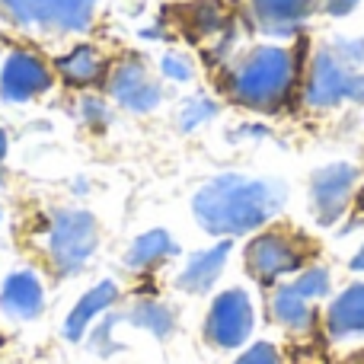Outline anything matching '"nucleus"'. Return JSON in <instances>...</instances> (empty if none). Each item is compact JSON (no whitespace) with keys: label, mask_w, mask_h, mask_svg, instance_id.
<instances>
[{"label":"nucleus","mask_w":364,"mask_h":364,"mask_svg":"<svg viewBox=\"0 0 364 364\" xmlns=\"http://www.w3.org/2000/svg\"><path fill=\"white\" fill-rule=\"evenodd\" d=\"M83 119L90 122V125H102V122L109 119V109H106V102H100V100H93V96H90V100H83Z\"/></svg>","instance_id":"nucleus-25"},{"label":"nucleus","mask_w":364,"mask_h":364,"mask_svg":"<svg viewBox=\"0 0 364 364\" xmlns=\"http://www.w3.org/2000/svg\"><path fill=\"white\" fill-rule=\"evenodd\" d=\"M355 4H358V0H329V4H326V10L333 13V16H342V13H348Z\"/></svg>","instance_id":"nucleus-26"},{"label":"nucleus","mask_w":364,"mask_h":364,"mask_svg":"<svg viewBox=\"0 0 364 364\" xmlns=\"http://www.w3.org/2000/svg\"><path fill=\"white\" fill-rule=\"evenodd\" d=\"M186 16H188V29L195 36H211V32H218L224 26V13H220L218 0H198V4H192L186 10Z\"/></svg>","instance_id":"nucleus-20"},{"label":"nucleus","mask_w":364,"mask_h":364,"mask_svg":"<svg viewBox=\"0 0 364 364\" xmlns=\"http://www.w3.org/2000/svg\"><path fill=\"white\" fill-rule=\"evenodd\" d=\"M58 70H61V77L70 83H93V80H100V74H102V58L96 55V48H90V45H77L74 51H68V55L58 61Z\"/></svg>","instance_id":"nucleus-18"},{"label":"nucleus","mask_w":364,"mask_h":364,"mask_svg":"<svg viewBox=\"0 0 364 364\" xmlns=\"http://www.w3.org/2000/svg\"><path fill=\"white\" fill-rule=\"evenodd\" d=\"M214 112H218V109H214V102H208V100H201V96H195V100H188L186 109H182L179 125L186 128V132H192V128H198L201 122L211 119Z\"/></svg>","instance_id":"nucleus-22"},{"label":"nucleus","mask_w":364,"mask_h":364,"mask_svg":"<svg viewBox=\"0 0 364 364\" xmlns=\"http://www.w3.org/2000/svg\"><path fill=\"white\" fill-rule=\"evenodd\" d=\"M173 252H176V243L170 240V233L151 230V233H144V237L134 240L132 250H128V256H125V262H128V269H147V265L173 256Z\"/></svg>","instance_id":"nucleus-17"},{"label":"nucleus","mask_w":364,"mask_h":364,"mask_svg":"<svg viewBox=\"0 0 364 364\" xmlns=\"http://www.w3.org/2000/svg\"><path fill=\"white\" fill-rule=\"evenodd\" d=\"M342 100L364 102V74H355L348 61L336 51H320L307 77L310 106H333Z\"/></svg>","instance_id":"nucleus-4"},{"label":"nucleus","mask_w":364,"mask_h":364,"mask_svg":"<svg viewBox=\"0 0 364 364\" xmlns=\"http://www.w3.org/2000/svg\"><path fill=\"white\" fill-rule=\"evenodd\" d=\"M252 333V304L246 291L233 288L214 297L211 310H208L205 336L218 348H240Z\"/></svg>","instance_id":"nucleus-5"},{"label":"nucleus","mask_w":364,"mask_h":364,"mask_svg":"<svg viewBox=\"0 0 364 364\" xmlns=\"http://www.w3.org/2000/svg\"><path fill=\"white\" fill-rule=\"evenodd\" d=\"M160 68H164V74L173 77V80H188V77H192V64L182 61V58H176V55H166Z\"/></svg>","instance_id":"nucleus-24"},{"label":"nucleus","mask_w":364,"mask_h":364,"mask_svg":"<svg viewBox=\"0 0 364 364\" xmlns=\"http://www.w3.org/2000/svg\"><path fill=\"white\" fill-rule=\"evenodd\" d=\"M128 320L134 323V326H141V329H147V333H154V336H170L173 333V310L166 307V304H157V301H144V304H138V307L128 314Z\"/></svg>","instance_id":"nucleus-19"},{"label":"nucleus","mask_w":364,"mask_h":364,"mask_svg":"<svg viewBox=\"0 0 364 364\" xmlns=\"http://www.w3.org/2000/svg\"><path fill=\"white\" fill-rule=\"evenodd\" d=\"M294 291L304 297V301H316V297L329 294V272L320 269V265H314V269H307L294 282Z\"/></svg>","instance_id":"nucleus-21"},{"label":"nucleus","mask_w":364,"mask_h":364,"mask_svg":"<svg viewBox=\"0 0 364 364\" xmlns=\"http://www.w3.org/2000/svg\"><path fill=\"white\" fill-rule=\"evenodd\" d=\"M352 269H355V272H364V246L358 250V256L352 259Z\"/></svg>","instance_id":"nucleus-27"},{"label":"nucleus","mask_w":364,"mask_h":364,"mask_svg":"<svg viewBox=\"0 0 364 364\" xmlns=\"http://www.w3.org/2000/svg\"><path fill=\"white\" fill-rule=\"evenodd\" d=\"M51 87V70L45 68V61L29 51H13L4 61L0 70V96L10 102H26L32 96L45 93Z\"/></svg>","instance_id":"nucleus-9"},{"label":"nucleus","mask_w":364,"mask_h":364,"mask_svg":"<svg viewBox=\"0 0 364 364\" xmlns=\"http://www.w3.org/2000/svg\"><path fill=\"white\" fill-rule=\"evenodd\" d=\"M326 323H329V333H333L336 339L364 333V284H352V288H346L333 304H329Z\"/></svg>","instance_id":"nucleus-13"},{"label":"nucleus","mask_w":364,"mask_h":364,"mask_svg":"<svg viewBox=\"0 0 364 364\" xmlns=\"http://www.w3.org/2000/svg\"><path fill=\"white\" fill-rule=\"evenodd\" d=\"M282 201L284 188L278 182L227 173V176H218L198 188L192 211L208 233L237 237V233H250L259 224H265L282 208Z\"/></svg>","instance_id":"nucleus-1"},{"label":"nucleus","mask_w":364,"mask_h":364,"mask_svg":"<svg viewBox=\"0 0 364 364\" xmlns=\"http://www.w3.org/2000/svg\"><path fill=\"white\" fill-rule=\"evenodd\" d=\"M297 77L294 58L288 48H256L237 70L230 80L233 100L252 109H275L288 96L291 83Z\"/></svg>","instance_id":"nucleus-2"},{"label":"nucleus","mask_w":364,"mask_h":364,"mask_svg":"<svg viewBox=\"0 0 364 364\" xmlns=\"http://www.w3.org/2000/svg\"><path fill=\"white\" fill-rule=\"evenodd\" d=\"M0 310L13 320H36L42 314V284L32 272H13L0 291Z\"/></svg>","instance_id":"nucleus-11"},{"label":"nucleus","mask_w":364,"mask_h":364,"mask_svg":"<svg viewBox=\"0 0 364 364\" xmlns=\"http://www.w3.org/2000/svg\"><path fill=\"white\" fill-rule=\"evenodd\" d=\"M96 250V220L87 211H61L55 214V224L48 233V252L58 272L83 269Z\"/></svg>","instance_id":"nucleus-3"},{"label":"nucleus","mask_w":364,"mask_h":364,"mask_svg":"<svg viewBox=\"0 0 364 364\" xmlns=\"http://www.w3.org/2000/svg\"><path fill=\"white\" fill-rule=\"evenodd\" d=\"M237 364H282V355H278L275 346H269V342H259V346H252L246 355H240Z\"/></svg>","instance_id":"nucleus-23"},{"label":"nucleus","mask_w":364,"mask_h":364,"mask_svg":"<svg viewBox=\"0 0 364 364\" xmlns=\"http://www.w3.org/2000/svg\"><path fill=\"white\" fill-rule=\"evenodd\" d=\"M301 262H304V250L288 233H262L246 250V265H250L252 278L262 284H272L275 278L301 269Z\"/></svg>","instance_id":"nucleus-6"},{"label":"nucleus","mask_w":364,"mask_h":364,"mask_svg":"<svg viewBox=\"0 0 364 364\" xmlns=\"http://www.w3.org/2000/svg\"><path fill=\"white\" fill-rule=\"evenodd\" d=\"M115 297H119V288H115L112 282H102V284H96L93 291H87V294L80 297V304L70 310L68 323H64V336H68L70 342H77L83 336V329L90 326V320H93L96 314H102L106 307H112Z\"/></svg>","instance_id":"nucleus-15"},{"label":"nucleus","mask_w":364,"mask_h":364,"mask_svg":"<svg viewBox=\"0 0 364 364\" xmlns=\"http://www.w3.org/2000/svg\"><path fill=\"white\" fill-rule=\"evenodd\" d=\"M358 182V170L352 164H333L323 166L310 182V195H314V208L320 224H333L336 218H342V211L348 208L352 188Z\"/></svg>","instance_id":"nucleus-8"},{"label":"nucleus","mask_w":364,"mask_h":364,"mask_svg":"<svg viewBox=\"0 0 364 364\" xmlns=\"http://www.w3.org/2000/svg\"><path fill=\"white\" fill-rule=\"evenodd\" d=\"M227 252H230V243H218L214 250H205V252H198V256H192V262H188L186 272L179 275V288L188 291V294L208 291L220 278V272H224Z\"/></svg>","instance_id":"nucleus-14"},{"label":"nucleus","mask_w":364,"mask_h":364,"mask_svg":"<svg viewBox=\"0 0 364 364\" xmlns=\"http://www.w3.org/2000/svg\"><path fill=\"white\" fill-rule=\"evenodd\" d=\"M19 23H42L58 29H87L96 0H4Z\"/></svg>","instance_id":"nucleus-7"},{"label":"nucleus","mask_w":364,"mask_h":364,"mask_svg":"<svg viewBox=\"0 0 364 364\" xmlns=\"http://www.w3.org/2000/svg\"><path fill=\"white\" fill-rule=\"evenodd\" d=\"M320 0H252V16L265 32L284 36L316 10Z\"/></svg>","instance_id":"nucleus-12"},{"label":"nucleus","mask_w":364,"mask_h":364,"mask_svg":"<svg viewBox=\"0 0 364 364\" xmlns=\"http://www.w3.org/2000/svg\"><path fill=\"white\" fill-rule=\"evenodd\" d=\"M4 154H6V134H4V128H0V160H4Z\"/></svg>","instance_id":"nucleus-28"},{"label":"nucleus","mask_w":364,"mask_h":364,"mask_svg":"<svg viewBox=\"0 0 364 364\" xmlns=\"http://www.w3.org/2000/svg\"><path fill=\"white\" fill-rule=\"evenodd\" d=\"M272 316L282 323L288 333H310L314 329V310H310V301H304L301 294L291 288H278L272 294Z\"/></svg>","instance_id":"nucleus-16"},{"label":"nucleus","mask_w":364,"mask_h":364,"mask_svg":"<svg viewBox=\"0 0 364 364\" xmlns=\"http://www.w3.org/2000/svg\"><path fill=\"white\" fill-rule=\"evenodd\" d=\"M112 96L132 112H151L160 102V87L147 77V70L138 61H125L115 68L112 83H109Z\"/></svg>","instance_id":"nucleus-10"}]
</instances>
